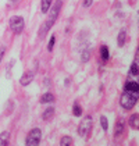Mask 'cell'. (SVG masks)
<instances>
[{
    "label": "cell",
    "instance_id": "6da1fadb",
    "mask_svg": "<svg viewBox=\"0 0 139 146\" xmlns=\"http://www.w3.org/2000/svg\"><path fill=\"white\" fill-rule=\"evenodd\" d=\"M61 6H63V1L61 0H57L56 3H54V6H52L50 7V10H49V18H47L45 23L40 25V28H39V32H38V36H39V39H43L46 34L52 29V27L56 23V20H57L58 14H60V10H61Z\"/></svg>",
    "mask_w": 139,
    "mask_h": 146
},
{
    "label": "cell",
    "instance_id": "7a4b0ae2",
    "mask_svg": "<svg viewBox=\"0 0 139 146\" xmlns=\"http://www.w3.org/2000/svg\"><path fill=\"white\" fill-rule=\"evenodd\" d=\"M136 102H138V95L129 93V92H125V90H124V93H122L121 98H120V104H121V107L125 109V110L134 109V106L136 104Z\"/></svg>",
    "mask_w": 139,
    "mask_h": 146
},
{
    "label": "cell",
    "instance_id": "3957f363",
    "mask_svg": "<svg viewBox=\"0 0 139 146\" xmlns=\"http://www.w3.org/2000/svg\"><path fill=\"white\" fill-rule=\"evenodd\" d=\"M9 25H10L11 32L15 35H21L24 28H25V23H24V18L21 15H13L9 21Z\"/></svg>",
    "mask_w": 139,
    "mask_h": 146
},
{
    "label": "cell",
    "instance_id": "277c9868",
    "mask_svg": "<svg viewBox=\"0 0 139 146\" xmlns=\"http://www.w3.org/2000/svg\"><path fill=\"white\" fill-rule=\"evenodd\" d=\"M93 127V120L91 115H86L85 118H82L81 124L78 125V135L81 136V138H86L89 132H91V129H92Z\"/></svg>",
    "mask_w": 139,
    "mask_h": 146
},
{
    "label": "cell",
    "instance_id": "5b68a950",
    "mask_svg": "<svg viewBox=\"0 0 139 146\" xmlns=\"http://www.w3.org/2000/svg\"><path fill=\"white\" fill-rule=\"evenodd\" d=\"M40 139H42V131H40V128H32V129L29 131V134L26 135L25 145L36 146L40 143Z\"/></svg>",
    "mask_w": 139,
    "mask_h": 146
},
{
    "label": "cell",
    "instance_id": "8992f818",
    "mask_svg": "<svg viewBox=\"0 0 139 146\" xmlns=\"http://www.w3.org/2000/svg\"><path fill=\"white\" fill-rule=\"evenodd\" d=\"M125 128H127V125H125L124 117H120V118L117 120L116 128H114V138H116V139L121 138V136L124 135V132H125Z\"/></svg>",
    "mask_w": 139,
    "mask_h": 146
},
{
    "label": "cell",
    "instance_id": "52a82bcc",
    "mask_svg": "<svg viewBox=\"0 0 139 146\" xmlns=\"http://www.w3.org/2000/svg\"><path fill=\"white\" fill-rule=\"evenodd\" d=\"M124 90L129 92V93H134V95H138L139 96V84L135 81H127L125 85H124Z\"/></svg>",
    "mask_w": 139,
    "mask_h": 146
},
{
    "label": "cell",
    "instance_id": "ba28073f",
    "mask_svg": "<svg viewBox=\"0 0 139 146\" xmlns=\"http://www.w3.org/2000/svg\"><path fill=\"white\" fill-rule=\"evenodd\" d=\"M35 78V72L34 71H26V72H24L23 77L20 78V84L23 85V86H28Z\"/></svg>",
    "mask_w": 139,
    "mask_h": 146
},
{
    "label": "cell",
    "instance_id": "9c48e42d",
    "mask_svg": "<svg viewBox=\"0 0 139 146\" xmlns=\"http://www.w3.org/2000/svg\"><path fill=\"white\" fill-rule=\"evenodd\" d=\"M99 53H100V60H102V63L109 61V58H110V52H109V47H107V46H106V45L100 46Z\"/></svg>",
    "mask_w": 139,
    "mask_h": 146
},
{
    "label": "cell",
    "instance_id": "30bf717a",
    "mask_svg": "<svg viewBox=\"0 0 139 146\" xmlns=\"http://www.w3.org/2000/svg\"><path fill=\"white\" fill-rule=\"evenodd\" d=\"M53 117H54V107L49 106L46 110L42 113V118H43V121H50Z\"/></svg>",
    "mask_w": 139,
    "mask_h": 146
},
{
    "label": "cell",
    "instance_id": "8fae6325",
    "mask_svg": "<svg viewBox=\"0 0 139 146\" xmlns=\"http://www.w3.org/2000/svg\"><path fill=\"white\" fill-rule=\"evenodd\" d=\"M54 100H56V99H54V95H53V93H50V92L43 93V95H42V98H40V103H42V104H52Z\"/></svg>",
    "mask_w": 139,
    "mask_h": 146
},
{
    "label": "cell",
    "instance_id": "7c38bea8",
    "mask_svg": "<svg viewBox=\"0 0 139 146\" xmlns=\"http://www.w3.org/2000/svg\"><path fill=\"white\" fill-rule=\"evenodd\" d=\"M125 42H127V32L124 29H121L118 32V36H117V45L120 46V47H122V46L125 45Z\"/></svg>",
    "mask_w": 139,
    "mask_h": 146
},
{
    "label": "cell",
    "instance_id": "4fadbf2b",
    "mask_svg": "<svg viewBox=\"0 0 139 146\" xmlns=\"http://www.w3.org/2000/svg\"><path fill=\"white\" fill-rule=\"evenodd\" d=\"M128 124H129V127H131L132 129H138L139 128V115L138 114H132V115L129 117Z\"/></svg>",
    "mask_w": 139,
    "mask_h": 146
},
{
    "label": "cell",
    "instance_id": "5bb4252c",
    "mask_svg": "<svg viewBox=\"0 0 139 146\" xmlns=\"http://www.w3.org/2000/svg\"><path fill=\"white\" fill-rule=\"evenodd\" d=\"M91 50H92V47L91 46H88L86 49H83L81 53V61L82 63H86V61H89V57H91Z\"/></svg>",
    "mask_w": 139,
    "mask_h": 146
},
{
    "label": "cell",
    "instance_id": "9a60e30c",
    "mask_svg": "<svg viewBox=\"0 0 139 146\" xmlns=\"http://www.w3.org/2000/svg\"><path fill=\"white\" fill-rule=\"evenodd\" d=\"M50 7H52V0H42L40 1V11L43 14H47Z\"/></svg>",
    "mask_w": 139,
    "mask_h": 146
},
{
    "label": "cell",
    "instance_id": "2e32d148",
    "mask_svg": "<svg viewBox=\"0 0 139 146\" xmlns=\"http://www.w3.org/2000/svg\"><path fill=\"white\" fill-rule=\"evenodd\" d=\"M9 138H10V132H9V131H3V132L0 134V145L1 146L9 145Z\"/></svg>",
    "mask_w": 139,
    "mask_h": 146
},
{
    "label": "cell",
    "instance_id": "e0dca14e",
    "mask_svg": "<svg viewBox=\"0 0 139 146\" xmlns=\"http://www.w3.org/2000/svg\"><path fill=\"white\" fill-rule=\"evenodd\" d=\"M72 114L75 117H81L82 115V107L78 104V102H74V106H72Z\"/></svg>",
    "mask_w": 139,
    "mask_h": 146
},
{
    "label": "cell",
    "instance_id": "ac0fdd59",
    "mask_svg": "<svg viewBox=\"0 0 139 146\" xmlns=\"http://www.w3.org/2000/svg\"><path fill=\"white\" fill-rule=\"evenodd\" d=\"M129 74L131 75H134V77H138V61L135 60L132 64H131V67H129Z\"/></svg>",
    "mask_w": 139,
    "mask_h": 146
},
{
    "label": "cell",
    "instance_id": "d6986e66",
    "mask_svg": "<svg viewBox=\"0 0 139 146\" xmlns=\"http://www.w3.org/2000/svg\"><path fill=\"white\" fill-rule=\"evenodd\" d=\"M60 145L61 146L72 145V138H71V136H63V138H61V141H60Z\"/></svg>",
    "mask_w": 139,
    "mask_h": 146
},
{
    "label": "cell",
    "instance_id": "ffe728a7",
    "mask_svg": "<svg viewBox=\"0 0 139 146\" xmlns=\"http://www.w3.org/2000/svg\"><path fill=\"white\" fill-rule=\"evenodd\" d=\"M100 125H102V129H103L104 132L109 129V121H107V117L100 115Z\"/></svg>",
    "mask_w": 139,
    "mask_h": 146
},
{
    "label": "cell",
    "instance_id": "44dd1931",
    "mask_svg": "<svg viewBox=\"0 0 139 146\" xmlns=\"http://www.w3.org/2000/svg\"><path fill=\"white\" fill-rule=\"evenodd\" d=\"M54 43H56V35H52L50 39H49V43H47V50L52 52L53 47H54Z\"/></svg>",
    "mask_w": 139,
    "mask_h": 146
},
{
    "label": "cell",
    "instance_id": "7402d4cb",
    "mask_svg": "<svg viewBox=\"0 0 139 146\" xmlns=\"http://www.w3.org/2000/svg\"><path fill=\"white\" fill-rule=\"evenodd\" d=\"M14 64H15V60H10V63L7 66V78H10V70H11V67Z\"/></svg>",
    "mask_w": 139,
    "mask_h": 146
},
{
    "label": "cell",
    "instance_id": "603a6c76",
    "mask_svg": "<svg viewBox=\"0 0 139 146\" xmlns=\"http://www.w3.org/2000/svg\"><path fill=\"white\" fill-rule=\"evenodd\" d=\"M4 54H6V46H1V47H0V64H1V61H3Z\"/></svg>",
    "mask_w": 139,
    "mask_h": 146
},
{
    "label": "cell",
    "instance_id": "cb8c5ba5",
    "mask_svg": "<svg viewBox=\"0 0 139 146\" xmlns=\"http://www.w3.org/2000/svg\"><path fill=\"white\" fill-rule=\"evenodd\" d=\"M92 3H93V0H82V6H83V7H86V9H88V7H91V6H92Z\"/></svg>",
    "mask_w": 139,
    "mask_h": 146
},
{
    "label": "cell",
    "instance_id": "d4e9b609",
    "mask_svg": "<svg viewBox=\"0 0 139 146\" xmlns=\"http://www.w3.org/2000/svg\"><path fill=\"white\" fill-rule=\"evenodd\" d=\"M50 82H52L50 78H49V77H45V79H43V85H45V86H50V85H52Z\"/></svg>",
    "mask_w": 139,
    "mask_h": 146
},
{
    "label": "cell",
    "instance_id": "484cf974",
    "mask_svg": "<svg viewBox=\"0 0 139 146\" xmlns=\"http://www.w3.org/2000/svg\"><path fill=\"white\" fill-rule=\"evenodd\" d=\"M64 84H66V86H68V85H70V78H66Z\"/></svg>",
    "mask_w": 139,
    "mask_h": 146
},
{
    "label": "cell",
    "instance_id": "4316f807",
    "mask_svg": "<svg viewBox=\"0 0 139 146\" xmlns=\"http://www.w3.org/2000/svg\"><path fill=\"white\" fill-rule=\"evenodd\" d=\"M11 3H17V1H20V0H10Z\"/></svg>",
    "mask_w": 139,
    "mask_h": 146
}]
</instances>
